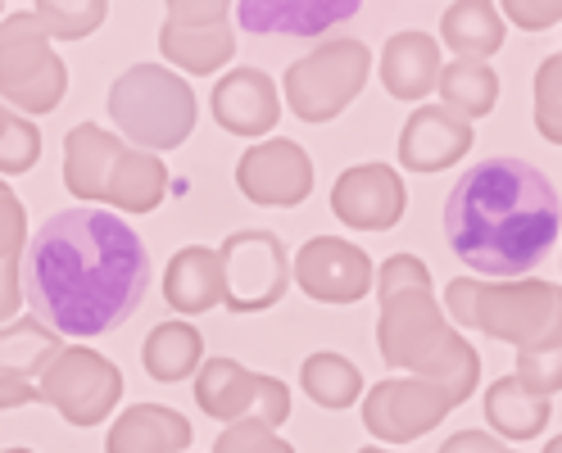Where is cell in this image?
Instances as JSON below:
<instances>
[{
  "label": "cell",
  "instance_id": "cell-1",
  "mask_svg": "<svg viewBox=\"0 0 562 453\" xmlns=\"http://www.w3.org/2000/svg\"><path fill=\"white\" fill-rule=\"evenodd\" d=\"M32 318L55 336H104L123 327L146 299V240L110 208H59L37 227L19 272Z\"/></svg>",
  "mask_w": 562,
  "mask_h": 453
},
{
  "label": "cell",
  "instance_id": "cell-2",
  "mask_svg": "<svg viewBox=\"0 0 562 453\" xmlns=\"http://www.w3.org/2000/svg\"><path fill=\"white\" fill-rule=\"evenodd\" d=\"M445 236L468 268L485 276H521L558 240V191L526 159H485L449 191Z\"/></svg>",
  "mask_w": 562,
  "mask_h": 453
},
{
  "label": "cell",
  "instance_id": "cell-3",
  "mask_svg": "<svg viewBox=\"0 0 562 453\" xmlns=\"http://www.w3.org/2000/svg\"><path fill=\"white\" fill-rule=\"evenodd\" d=\"M376 350L385 363H395L413 372L417 381L440 386L453 408L472 399L481 381V359L463 340V331H453L445 308L436 304L431 291H400L391 299H381L376 318Z\"/></svg>",
  "mask_w": 562,
  "mask_h": 453
},
{
  "label": "cell",
  "instance_id": "cell-4",
  "mask_svg": "<svg viewBox=\"0 0 562 453\" xmlns=\"http://www.w3.org/2000/svg\"><path fill=\"white\" fill-rule=\"evenodd\" d=\"M64 186L91 208L110 204L119 214H155L168 191V168L159 155L132 150L123 136L78 123L64 136Z\"/></svg>",
  "mask_w": 562,
  "mask_h": 453
},
{
  "label": "cell",
  "instance_id": "cell-5",
  "mask_svg": "<svg viewBox=\"0 0 562 453\" xmlns=\"http://www.w3.org/2000/svg\"><path fill=\"white\" fill-rule=\"evenodd\" d=\"M195 91L182 73L159 64H132L110 87V118L132 150L164 155L187 146L195 132Z\"/></svg>",
  "mask_w": 562,
  "mask_h": 453
},
{
  "label": "cell",
  "instance_id": "cell-6",
  "mask_svg": "<svg viewBox=\"0 0 562 453\" xmlns=\"http://www.w3.org/2000/svg\"><path fill=\"white\" fill-rule=\"evenodd\" d=\"M372 73V50L355 37H331L323 46H313L286 68V110L300 123H331L349 110V100H359Z\"/></svg>",
  "mask_w": 562,
  "mask_h": 453
},
{
  "label": "cell",
  "instance_id": "cell-7",
  "mask_svg": "<svg viewBox=\"0 0 562 453\" xmlns=\"http://www.w3.org/2000/svg\"><path fill=\"white\" fill-rule=\"evenodd\" d=\"M0 95L23 118L59 110L68 95V64L55 55V42L32 10L0 19Z\"/></svg>",
  "mask_w": 562,
  "mask_h": 453
},
{
  "label": "cell",
  "instance_id": "cell-8",
  "mask_svg": "<svg viewBox=\"0 0 562 453\" xmlns=\"http://www.w3.org/2000/svg\"><path fill=\"white\" fill-rule=\"evenodd\" d=\"M472 331L513 344L517 354L558 350V286L553 282H481Z\"/></svg>",
  "mask_w": 562,
  "mask_h": 453
},
{
  "label": "cell",
  "instance_id": "cell-9",
  "mask_svg": "<svg viewBox=\"0 0 562 453\" xmlns=\"http://www.w3.org/2000/svg\"><path fill=\"white\" fill-rule=\"evenodd\" d=\"M37 395L68 427H100L123 399V372L87 344H64L37 376Z\"/></svg>",
  "mask_w": 562,
  "mask_h": 453
},
{
  "label": "cell",
  "instance_id": "cell-10",
  "mask_svg": "<svg viewBox=\"0 0 562 453\" xmlns=\"http://www.w3.org/2000/svg\"><path fill=\"white\" fill-rule=\"evenodd\" d=\"M218 268H223V308L227 313H268L281 304L291 286V254L272 231H232L218 246Z\"/></svg>",
  "mask_w": 562,
  "mask_h": 453
},
{
  "label": "cell",
  "instance_id": "cell-11",
  "mask_svg": "<svg viewBox=\"0 0 562 453\" xmlns=\"http://www.w3.org/2000/svg\"><path fill=\"white\" fill-rule=\"evenodd\" d=\"M195 404L204 408V417H218V422H245L255 417L263 427H281L291 417V390L281 386L277 376L250 372L236 359H209L195 372Z\"/></svg>",
  "mask_w": 562,
  "mask_h": 453
},
{
  "label": "cell",
  "instance_id": "cell-12",
  "mask_svg": "<svg viewBox=\"0 0 562 453\" xmlns=\"http://www.w3.org/2000/svg\"><path fill=\"white\" fill-rule=\"evenodd\" d=\"M159 50L182 73H218L236 55L232 5L227 0H172L159 27Z\"/></svg>",
  "mask_w": 562,
  "mask_h": 453
},
{
  "label": "cell",
  "instance_id": "cell-13",
  "mask_svg": "<svg viewBox=\"0 0 562 453\" xmlns=\"http://www.w3.org/2000/svg\"><path fill=\"white\" fill-rule=\"evenodd\" d=\"M449 412H453V399L440 386H431V381L391 376L368 390L363 427L385 444H408V440H422L427 431H436Z\"/></svg>",
  "mask_w": 562,
  "mask_h": 453
},
{
  "label": "cell",
  "instance_id": "cell-14",
  "mask_svg": "<svg viewBox=\"0 0 562 453\" xmlns=\"http://www.w3.org/2000/svg\"><path fill=\"white\" fill-rule=\"evenodd\" d=\"M236 186L250 204L263 208H295L313 195V159L300 141L272 136L240 155L236 163Z\"/></svg>",
  "mask_w": 562,
  "mask_h": 453
},
{
  "label": "cell",
  "instance_id": "cell-15",
  "mask_svg": "<svg viewBox=\"0 0 562 453\" xmlns=\"http://www.w3.org/2000/svg\"><path fill=\"white\" fill-rule=\"evenodd\" d=\"M291 276L318 304H359L372 291V259L340 236H313L291 259Z\"/></svg>",
  "mask_w": 562,
  "mask_h": 453
},
{
  "label": "cell",
  "instance_id": "cell-16",
  "mask_svg": "<svg viewBox=\"0 0 562 453\" xmlns=\"http://www.w3.org/2000/svg\"><path fill=\"white\" fill-rule=\"evenodd\" d=\"M408 191L391 163H355L331 186V214L355 231H391L404 218Z\"/></svg>",
  "mask_w": 562,
  "mask_h": 453
},
{
  "label": "cell",
  "instance_id": "cell-17",
  "mask_svg": "<svg viewBox=\"0 0 562 453\" xmlns=\"http://www.w3.org/2000/svg\"><path fill=\"white\" fill-rule=\"evenodd\" d=\"M209 110H214V123L232 136H268L281 118L277 82L263 68H236V73H223L214 82Z\"/></svg>",
  "mask_w": 562,
  "mask_h": 453
},
{
  "label": "cell",
  "instance_id": "cell-18",
  "mask_svg": "<svg viewBox=\"0 0 562 453\" xmlns=\"http://www.w3.org/2000/svg\"><path fill=\"white\" fill-rule=\"evenodd\" d=\"M472 150V123L440 104H422L400 132V163L408 172H445Z\"/></svg>",
  "mask_w": 562,
  "mask_h": 453
},
{
  "label": "cell",
  "instance_id": "cell-19",
  "mask_svg": "<svg viewBox=\"0 0 562 453\" xmlns=\"http://www.w3.org/2000/svg\"><path fill=\"white\" fill-rule=\"evenodd\" d=\"M232 14L255 37H323L359 14V0H245Z\"/></svg>",
  "mask_w": 562,
  "mask_h": 453
},
{
  "label": "cell",
  "instance_id": "cell-20",
  "mask_svg": "<svg viewBox=\"0 0 562 453\" xmlns=\"http://www.w3.org/2000/svg\"><path fill=\"white\" fill-rule=\"evenodd\" d=\"M440 78V42L427 32H400L381 50V87L404 104H422Z\"/></svg>",
  "mask_w": 562,
  "mask_h": 453
},
{
  "label": "cell",
  "instance_id": "cell-21",
  "mask_svg": "<svg viewBox=\"0 0 562 453\" xmlns=\"http://www.w3.org/2000/svg\"><path fill=\"white\" fill-rule=\"evenodd\" d=\"M187 444L191 422L164 404H132L104 435V453H187Z\"/></svg>",
  "mask_w": 562,
  "mask_h": 453
},
{
  "label": "cell",
  "instance_id": "cell-22",
  "mask_svg": "<svg viewBox=\"0 0 562 453\" xmlns=\"http://www.w3.org/2000/svg\"><path fill=\"white\" fill-rule=\"evenodd\" d=\"M164 299L168 308H178L182 318L209 313L223 304V268H218V250L204 246H187L172 254L168 272H164Z\"/></svg>",
  "mask_w": 562,
  "mask_h": 453
},
{
  "label": "cell",
  "instance_id": "cell-23",
  "mask_svg": "<svg viewBox=\"0 0 562 453\" xmlns=\"http://www.w3.org/2000/svg\"><path fill=\"white\" fill-rule=\"evenodd\" d=\"M549 417H553V404L531 395L517 376H499L485 390V422L495 431V440H536L544 435Z\"/></svg>",
  "mask_w": 562,
  "mask_h": 453
},
{
  "label": "cell",
  "instance_id": "cell-24",
  "mask_svg": "<svg viewBox=\"0 0 562 453\" xmlns=\"http://www.w3.org/2000/svg\"><path fill=\"white\" fill-rule=\"evenodd\" d=\"M440 37L453 50V59H476L485 64L504 46V19L490 0H459L440 14Z\"/></svg>",
  "mask_w": 562,
  "mask_h": 453
},
{
  "label": "cell",
  "instance_id": "cell-25",
  "mask_svg": "<svg viewBox=\"0 0 562 453\" xmlns=\"http://www.w3.org/2000/svg\"><path fill=\"white\" fill-rule=\"evenodd\" d=\"M436 91H440V100H445L440 110L459 114L463 123L495 114V104H499V78H495V68H490V64H476V59L440 64Z\"/></svg>",
  "mask_w": 562,
  "mask_h": 453
},
{
  "label": "cell",
  "instance_id": "cell-26",
  "mask_svg": "<svg viewBox=\"0 0 562 453\" xmlns=\"http://www.w3.org/2000/svg\"><path fill=\"white\" fill-rule=\"evenodd\" d=\"M140 363H146V372L155 381H164V386H172V381H187L200 372L204 363V340L191 322L172 318V322H159L146 344H140Z\"/></svg>",
  "mask_w": 562,
  "mask_h": 453
},
{
  "label": "cell",
  "instance_id": "cell-27",
  "mask_svg": "<svg viewBox=\"0 0 562 453\" xmlns=\"http://www.w3.org/2000/svg\"><path fill=\"white\" fill-rule=\"evenodd\" d=\"M23 246H27V214L23 200L0 186V327L14 322V313L23 304L19 268H23Z\"/></svg>",
  "mask_w": 562,
  "mask_h": 453
},
{
  "label": "cell",
  "instance_id": "cell-28",
  "mask_svg": "<svg viewBox=\"0 0 562 453\" xmlns=\"http://www.w3.org/2000/svg\"><path fill=\"white\" fill-rule=\"evenodd\" d=\"M59 350H64L59 336L50 327H42L37 318L5 322V327H0V376L37 381Z\"/></svg>",
  "mask_w": 562,
  "mask_h": 453
},
{
  "label": "cell",
  "instance_id": "cell-29",
  "mask_svg": "<svg viewBox=\"0 0 562 453\" xmlns=\"http://www.w3.org/2000/svg\"><path fill=\"white\" fill-rule=\"evenodd\" d=\"M300 386L318 408H349L363 395V372L345 354H308L300 363Z\"/></svg>",
  "mask_w": 562,
  "mask_h": 453
},
{
  "label": "cell",
  "instance_id": "cell-30",
  "mask_svg": "<svg viewBox=\"0 0 562 453\" xmlns=\"http://www.w3.org/2000/svg\"><path fill=\"white\" fill-rule=\"evenodd\" d=\"M32 19L42 23V32L50 42H87L91 32L110 19L104 0H42Z\"/></svg>",
  "mask_w": 562,
  "mask_h": 453
},
{
  "label": "cell",
  "instance_id": "cell-31",
  "mask_svg": "<svg viewBox=\"0 0 562 453\" xmlns=\"http://www.w3.org/2000/svg\"><path fill=\"white\" fill-rule=\"evenodd\" d=\"M42 159V127L14 114L5 118V132H0V178H19V172H32Z\"/></svg>",
  "mask_w": 562,
  "mask_h": 453
},
{
  "label": "cell",
  "instance_id": "cell-32",
  "mask_svg": "<svg viewBox=\"0 0 562 453\" xmlns=\"http://www.w3.org/2000/svg\"><path fill=\"white\" fill-rule=\"evenodd\" d=\"M376 282V299H391L400 291H431V268L417 254H391L381 263V272H372Z\"/></svg>",
  "mask_w": 562,
  "mask_h": 453
},
{
  "label": "cell",
  "instance_id": "cell-33",
  "mask_svg": "<svg viewBox=\"0 0 562 453\" xmlns=\"http://www.w3.org/2000/svg\"><path fill=\"white\" fill-rule=\"evenodd\" d=\"M214 453H295L286 440H281L272 427L245 417V422H232L218 440H214Z\"/></svg>",
  "mask_w": 562,
  "mask_h": 453
},
{
  "label": "cell",
  "instance_id": "cell-34",
  "mask_svg": "<svg viewBox=\"0 0 562 453\" xmlns=\"http://www.w3.org/2000/svg\"><path fill=\"white\" fill-rule=\"evenodd\" d=\"M558 73H562L558 55H549L540 64V73H536V123H540V132L549 136V141L562 136V127H558Z\"/></svg>",
  "mask_w": 562,
  "mask_h": 453
},
{
  "label": "cell",
  "instance_id": "cell-35",
  "mask_svg": "<svg viewBox=\"0 0 562 453\" xmlns=\"http://www.w3.org/2000/svg\"><path fill=\"white\" fill-rule=\"evenodd\" d=\"M513 376L531 395H540V399L558 395V363H553V354H517V372Z\"/></svg>",
  "mask_w": 562,
  "mask_h": 453
},
{
  "label": "cell",
  "instance_id": "cell-36",
  "mask_svg": "<svg viewBox=\"0 0 562 453\" xmlns=\"http://www.w3.org/2000/svg\"><path fill=\"white\" fill-rule=\"evenodd\" d=\"M499 19H513V23L531 27V32H544V27H553L562 19V5L558 0H504Z\"/></svg>",
  "mask_w": 562,
  "mask_h": 453
},
{
  "label": "cell",
  "instance_id": "cell-37",
  "mask_svg": "<svg viewBox=\"0 0 562 453\" xmlns=\"http://www.w3.org/2000/svg\"><path fill=\"white\" fill-rule=\"evenodd\" d=\"M476 291H481V282H472V276H453V282L445 286V308H449V318L459 322V327H472Z\"/></svg>",
  "mask_w": 562,
  "mask_h": 453
},
{
  "label": "cell",
  "instance_id": "cell-38",
  "mask_svg": "<svg viewBox=\"0 0 562 453\" xmlns=\"http://www.w3.org/2000/svg\"><path fill=\"white\" fill-rule=\"evenodd\" d=\"M499 449H504V440L485 435V431H459L440 444V453H499Z\"/></svg>",
  "mask_w": 562,
  "mask_h": 453
},
{
  "label": "cell",
  "instance_id": "cell-39",
  "mask_svg": "<svg viewBox=\"0 0 562 453\" xmlns=\"http://www.w3.org/2000/svg\"><path fill=\"white\" fill-rule=\"evenodd\" d=\"M23 404H42V395H37V381L0 376V408H23Z\"/></svg>",
  "mask_w": 562,
  "mask_h": 453
},
{
  "label": "cell",
  "instance_id": "cell-40",
  "mask_svg": "<svg viewBox=\"0 0 562 453\" xmlns=\"http://www.w3.org/2000/svg\"><path fill=\"white\" fill-rule=\"evenodd\" d=\"M5 118H10V110H5V104H0V132H5Z\"/></svg>",
  "mask_w": 562,
  "mask_h": 453
},
{
  "label": "cell",
  "instance_id": "cell-41",
  "mask_svg": "<svg viewBox=\"0 0 562 453\" xmlns=\"http://www.w3.org/2000/svg\"><path fill=\"white\" fill-rule=\"evenodd\" d=\"M359 453H391V449H376V444H368V449H359Z\"/></svg>",
  "mask_w": 562,
  "mask_h": 453
},
{
  "label": "cell",
  "instance_id": "cell-42",
  "mask_svg": "<svg viewBox=\"0 0 562 453\" xmlns=\"http://www.w3.org/2000/svg\"><path fill=\"white\" fill-rule=\"evenodd\" d=\"M5 453H32V449H5Z\"/></svg>",
  "mask_w": 562,
  "mask_h": 453
},
{
  "label": "cell",
  "instance_id": "cell-43",
  "mask_svg": "<svg viewBox=\"0 0 562 453\" xmlns=\"http://www.w3.org/2000/svg\"><path fill=\"white\" fill-rule=\"evenodd\" d=\"M544 453H558V444H549V449H544Z\"/></svg>",
  "mask_w": 562,
  "mask_h": 453
},
{
  "label": "cell",
  "instance_id": "cell-44",
  "mask_svg": "<svg viewBox=\"0 0 562 453\" xmlns=\"http://www.w3.org/2000/svg\"><path fill=\"white\" fill-rule=\"evenodd\" d=\"M0 19H5V5H0Z\"/></svg>",
  "mask_w": 562,
  "mask_h": 453
},
{
  "label": "cell",
  "instance_id": "cell-45",
  "mask_svg": "<svg viewBox=\"0 0 562 453\" xmlns=\"http://www.w3.org/2000/svg\"><path fill=\"white\" fill-rule=\"evenodd\" d=\"M499 453H513V449H499Z\"/></svg>",
  "mask_w": 562,
  "mask_h": 453
}]
</instances>
